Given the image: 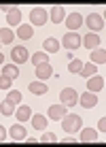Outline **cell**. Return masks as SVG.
Here are the masks:
<instances>
[{
    "label": "cell",
    "mask_w": 106,
    "mask_h": 147,
    "mask_svg": "<svg viewBox=\"0 0 106 147\" xmlns=\"http://www.w3.org/2000/svg\"><path fill=\"white\" fill-rule=\"evenodd\" d=\"M62 128L66 130L68 134H74L81 130V126H83V119H81V115H74V113H66L62 119Z\"/></svg>",
    "instance_id": "obj_1"
},
{
    "label": "cell",
    "mask_w": 106,
    "mask_h": 147,
    "mask_svg": "<svg viewBox=\"0 0 106 147\" xmlns=\"http://www.w3.org/2000/svg\"><path fill=\"white\" fill-rule=\"evenodd\" d=\"M59 100H62V105L64 107H74V105L79 102V94H77V90H72V88H66V90H62L59 92Z\"/></svg>",
    "instance_id": "obj_2"
},
{
    "label": "cell",
    "mask_w": 106,
    "mask_h": 147,
    "mask_svg": "<svg viewBox=\"0 0 106 147\" xmlns=\"http://www.w3.org/2000/svg\"><path fill=\"white\" fill-rule=\"evenodd\" d=\"M47 19H49V13L45 11L43 7H36V9H32V11H30V22H32L34 26H45V24H47Z\"/></svg>",
    "instance_id": "obj_3"
},
{
    "label": "cell",
    "mask_w": 106,
    "mask_h": 147,
    "mask_svg": "<svg viewBox=\"0 0 106 147\" xmlns=\"http://www.w3.org/2000/svg\"><path fill=\"white\" fill-rule=\"evenodd\" d=\"M62 43H64V47H66V49H79L81 47V36L77 32H66V34H64V38H62Z\"/></svg>",
    "instance_id": "obj_4"
},
{
    "label": "cell",
    "mask_w": 106,
    "mask_h": 147,
    "mask_svg": "<svg viewBox=\"0 0 106 147\" xmlns=\"http://www.w3.org/2000/svg\"><path fill=\"white\" fill-rule=\"evenodd\" d=\"M11 58H13V62H15V64H23L26 60H30V55H28V49H26V47L17 45V47H13V49H11Z\"/></svg>",
    "instance_id": "obj_5"
},
{
    "label": "cell",
    "mask_w": 106,
    "mask_h": 147,
    "mask_svg": "<svg viewBox=\"0 0 106 147\" xmlns=\"http://www.w3.org/2000/svg\"><path fill=\"white\" fill-rule=\"evenodd\" d=\"M85 24H87L91 30H102L104 28V19H102V15H100V13H89L87 19H85Z\"/></svg>",
    "instance_id": "obj_6"
},
{
    "label": "cell",
    "mask_w": 106,
    "mask_h": 147,
    "mask_svg": "<svg viewBox=\"0 0 106 147\" xmlns=\"http://www.w3.org/2000/svg\"><path fill=\"white\" fill-rule=\"evenodd\" d=\"M79 102H81V107H83V109H93L95 105H98V96H95L93 92H85L79 98Z\"/></svg>",
    "instance_id": "obj_7"
},
{
    "label": "cell",
    "mask_w": 106,
    "mask_h": 147,
    "mask_svg": "<svg viewBox=\"0 0 106 147\" xmlns=\"http://www.w3.org/2000/svg\"><path fill=\"white\" fill-rule=\"evenodd\" d=\"M66 24H68L70 32H74V30H79L81 26H83V15H81V13H70L66 17Z\"/></svg>",
    "instance_id": "obj_8"
},
{
    "label": "cell",
    "mask_w": 106,
    "mask_h": 147,
    "mask_svg": "<svg viewBox=\"0 0 106 147\" xmlns=\"http://www.w3.org/2000/svg\"><path fill=\"white\" fill-rule=\"evenodd\" d=\"M66 113H68V109L64 107V105H51V107H49V117H51V119H57L59 121Z\"/></svg>",
    "instance_id": "obj_9"
},
{
    "label": "cell",
    "mask_w": 106,
    "mask_h": 147,
    "mask_svg": "<svg viewBox=\"0 0 106 147\" xmlns=\"http://www.w3.org/2000/svg\"><path fill=\"white\" fill-rule=\"evenodd\" d=\"M53 75V68H51V64L49 62H45V64H38L36 66V77L43 81V79H49Z\"/></svg>",
    "instance_id": "obj_10"
},
{
    "label": "cell",
    "mask_w": 106,
    "mask_h": 147,
    "mask_svg": "<svg viewBox=\"0 0 106 147\" xmlns=\"http://www.w3.org/2000/svg\"><path fill=\"white\" fill-rule=\"evenodd\" d=\"M32 34H34V28L30 26V24H21V26H17V36L21 38V40L32 38Z\"/></svg>",
    "instance_id": "obj_11"
},
{
    "label": "cell",
    "mask_w": 106,
    "mask_h": 147,
    "mask_svg": "<svg viewBox=\"0 0 106 147\" xmlns=\"http://www.w3.org/2000/svg\"><path fill=\"white\" fill-rule=\"evenodd\" d=\"M9 134H11L13 141H23V139H26V128H23V126H19V124H15V126H11Z\"/></svg>",
    "instance_id": "obj_12"
},
{
    "label": "cell",
    "mask_w": 106,
    "mask_h": 147,
    "mask_svg": "<svg viewBox=\"0 0 106 147\" xmlns=\"http://www.w3.org/2000/svg\"><path fill=\"white\" fill-rule=\"evenodd\" d=\"M102 88H104V77H89V81H87L89 92H100Z\"/></svg>",
    "instance_id": "obj_13"
},
{
    "label": "cell",
    "mask_w": 106,
    "mask_h": 147,
    "mask_svg": "<svg viewBox=\"0 0 106 147\" xmlns=\"http://www.w3.org/2000/svg\"><path fill=\"white\" fill-rule=\"evenodd\" d=\"M95 139H98V130H93V128L81 130V141H83V143H93Z\"/></svg>",
    "instance_id": "obj_14"
},
{
    "label": "cell",
    "mask_w": 106,
    "mask_h": 147,
    "mask_svg": "<svg viewBox=\"0 0 106 147\" xmlns=\"http://www.w3.org/2000/svg\"><path fill=\"white\" fill-rule=\"evenodd\" d=\"M30 92L36 94V96H43V94L49 92V88L43 83V81H32V83H30Z\"/></svg>",
    "instance_id": "obj_15"
},
{
    "label": "cell",
    "mask_w": 106,
    "mask_h": 147,
    "mask_svg": "<svg viewBox=\"0 0 106 147\" xmlns=\"http://www.w3.org/2000/svg\"><path fill=\"white\" fill-rule=\"evenodd\" d=\"M15 40V32L11 28H0V43H4V45H11Z\"/></svg>",
    "instance_id": "obj_16"
},
{
    "label": "cell",
    "mask_w": 106,
    "mask_h": 147,
    "mask_svg": "<svg viewBox=\"0 0 106 147\" xmlns=\"http://www.w3.org/2000/svg\"><path fill=\"white\" fill-rule=\"evenodd\" d=\"M7 22H9V24H11V26H17V24H19V22H21V11H19V9H17V7H13V9H11V11H9V13H7Z\"/></svg>",
    "instance_id": "obj_17"
},
{
    "label": "cell",
    "mask_w": 106,
    "mask_h": 147,
    "mask_svg": "<svg viewBox=\"0 0 106 147\" xmlns=\"http://www.w3.org/2000/svg\"><path fill=\"white\" fill-rule=\"evenodd\" d=\"M66 19V11H64V7H53L51 9V22L53 24H59Z\"/></svg>",
    "instance_id": "obj_18"
},
{
    "label": "cell",
    "mask_w": 106,
    "mask_h": 147,
    "mask_svg": "<svg viewBox=\"0 0 106 147\" xmlns=\"http://www.w3.org/2000/svg\"><path fill=\"white\" fill-rule=\"evenodd\" d=\"M30 117H32V109H30L28 105L17 107V121H28Z\"/></svg>",
    "instance_id": "obj_19"
},
{
    "label": "cell",
    "mask_w": 106,
    "mask_h": 147,
    "mask_svg": "<svg viewBox=\"0 0 106 147\" xmlns=\"http://www.w3.org/2000/svg\"><path fill=\"white\" fill-rule=\"evenodd\" d=\"M81 45H85L89 49H95L100 45V38H98V34H87L85 38H81Z\"/></svg>",
    "instance_id": "obj_20"
},
{
    "label": "cell",
    "mask_w": 106,
    "mask_h": 147,
    "mask_svg": "<svg viewBox=\"0 0 106 147\" xmlns=\"http://www.w3.org/2000/svg\"><path fill=\"white\" fill-rule=\"evenodd\" d=\"M30 119H32V126L36 130H45V128H47V117H45V115H38L36 113V115H32Z\"/></svg>",
    "instance_id": "obj_21"
},
{
    "label": "cell",
    "mask_w": 106,
    "mask_h": 147,
    "mask_svg": "<svg viewBox=\"0 0 106 147\" xmlns=\"http://www.w3.org/2000/svg\"><path fill=\"white\" fill-rule=\"evenodd\" d=\"M91 60H93V64H104V62H106V51H104V47H102V49L95 47L93 53H91Z\"/></svg>",
    "instance_id": "obj_22"
},
{
    "label": "cell",
    "mask_w": 106,
    "mask_h": 147,
    "mask_svg": "<svg viewBox=\"0 0 106 147\" xmlns=\"http://www.w3.org/2000/svg\"><path fill=\"white\" fill-rule=\"evenodd\" d=\"M2 75L9 79H17L19 70H17V64H7V66H2Z\"/></svg>",
    "instance_id": "obj_23"
},
{
    "label": "cell",
    "mask_w": 106,
    "mask_h": 147,
    "mask_svg": "<svg viewBox=\"0 0 106 147\" xmlns=\"http://www.w3.org/2000/svg\"><path fill=\"white\" fill-rule=\"evenodd\" d=\"M59 49V43L55 40L53 36H49V38H45V51H51V53H55Z\"/></svg>",
    "instance_id": "obj_24"
},
{
    "label": "cell",
    "mask_w": 106,
    "mask_h": 147,
    "mask_svg": "<svg viewBox=\"0 0 106 147\" xmlns=\"http://www.w3.org/2000/svg\"><path fill=\"white\" fill-rule=\"evenodd\" d=\"M7 100L11 105H15L17 107L19 102H21V92H17V90H9V94H7Z\"/></svg>",
    "instance_id": "obj_25"
},
{
    "label": "cell",
    "mask_w": 106,
    "mask_h": 147,
    "mask_svg": "<svg viewBox=\"0 0 106 147\" xmlns=\"http://www.w3.org/2000/svg\"><path fill=\"white\" fill-rule=\"evenodd\" d=\"M0 113H2V115H13L15 113V105H11L9 100L0 102Z\"/></svg>",
    "instance_id": "obj_26"
},
{
    "label": "cell",
    "mask_w": 106,
    "mask_h": 147,
    "mask_svg": "<svg viewBox=\"0 0 106 147\" xmlns=\"http://www.w3.org/2000/svg\"><path fill=\"white\" fill-rule=\"evenodd\" d=\"M81 68H83V62H81L79 58H72V60H70V64H68V70H70V73H81Z\"/></svg>",
    "instance_id": "obj_27"
},
{
    "label": "cell",
    "mask_w": 106,
    "mask_h": 147,
    "mask_svg": "<svg viewBox=\"0 0 106 147\" xmlns=\"http://www.w3.org/2000/svg\"><path fill=\"white\" fill-rule=\"evenodd\" d=\"M81 75H83V77H91V75H95V64H93V62L83 64V68H81Z\"/></svg>",
    "instance_id": "obj_28"
},
{
    "label": "cell",
    "mask_w": 106,
    "mask_h": 147,
    "mask_svg": "<svg viewBox=\"0 0 106 147\" xmlns=\"http://www.w3.org/2000/svg\"><path fill=\"white\" fill-rule=\"evenodd\" d=\"M32 62H34V66H38V64H45V62H47V53L36 51V53L32 55Z\"/></svg>",
    "instance_id": "obj_29"
},
{
    "label": "cell",
    "mask_w": 106,
    "mask_h": 147,
    "mask_svg": "<svg viewBox=\"0 0 106 147\" xmlns=\"http://www.w3.org/2000/svg\"><path fill=\"white\" fill-rule=\"evenodd\" d=\"M11 83H13V79L0 75V90H11Z\"/></svg>",
    "instance_id": "obj_30"
},
{
    "label": "cell",
    "mask_w": 106,
    "mask_h": 147,
    "mask_svg": "<svg viewBox=\"0 0 106 147\" xmlns=\"http://www.w3.org/2000/svg\"><path fill=\"white\" fill-rule=\"evenodd\" d=\"M57 141V136H55L53 132H45L43 136H40V143H55Z\"/></svg>",
    "instance_id": "obj_31"
},
{
    "label": "cell",
    "mask_w": 106,
    "mask_h": 147,
    "mask_svg": "<svg viewBox=\"0 0 106 147\" xmlns=\"http://www.w3.org/2000/svg\"><path fill=\"white\" fill-rule=\"evenodd\" d=\"M98 130H100L102 134L106 132V119H104V117H100V121H98Z\"/></svg>",
    "instance_id": "obj_32"
},
{
    "label": "cell",
    "mask_w": 106,
    "mask_h": 147,
    "mask_svg": "<svg viewBox=\"0 0 106 147\" xmlns=\"http://www.w3.org/2000/svg\"><path fill=\"white\" fill-rule=\"evenodd\" d=\"M13 7H15V4H0V11H7V13H9Z\"/></svg>",
    "instance_id": "obj_33"
},
{
    "label": "cell",
    "mask_w": 106,
    "mask_h": 147,
    "mask_svg": "<svg viewBox=\"0 0 106 147\" xmlns=\"http://www.w3.org/2000/svg\"><path fill=\"white\" fill-rule=\"evenodd\" d=\"M4 139H7V130H4V128H2V126H0V143H2V141H4Z\"/></svg>",
    "instance_id": "obj_34"
},
{
    "label": "cell",
    "mask_w": 106,
    "mask_h": 147,
    "mask_svg": "<svg viewBox=\"0 0 106 147\" xmlns=\"http://www.w3.org/2000/svg\"><path fill=\"white\" fill-rule=\"evenodd\" d=\"M62 143H66V145H72V143H77V141H74V139H72V136H66V139H64V141H62Z\"/></svg>",
    "instance_id": "obj_35"
},
{
    "label": "cell",
    "mask_w": 106,
    "mask_h": 147,
    "mask_svg": "<svg viewBox=\"0 0 106 147\" xmlns=\"http://www.w3.org/2000/svg\"><path fill=\"white\" fill-rule=\"evenodd\" d=\"M4 62V55H2V51H0V64H2Z\"/></svg>",
    "instance_id": "obj_36"
}]
</instances>
